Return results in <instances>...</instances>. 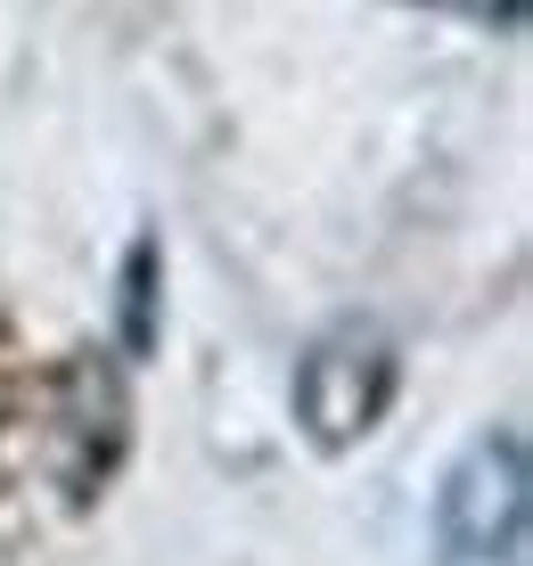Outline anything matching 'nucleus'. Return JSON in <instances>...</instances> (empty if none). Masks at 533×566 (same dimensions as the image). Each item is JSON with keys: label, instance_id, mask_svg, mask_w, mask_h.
Masks as SVG:
<instances>
[{"label": "nucleus", "instance_id": "nucleus-1", "mask_svg": "<svg viewBox=\"0 0 533 566\" xmlns=\"http://www.w3.org/2000/svg\"><path fill=\"white\" fill-rule=\"evenodd\" d=\"M115 460H124V395L98 361L58 369L33 402L0 411V484L58 493V510L98 501Z\"/></svg>", "mask_w": 533, "mask_h": 566}, {"label": "nucleus", "instance_id": "nucleus-2", "mask_svg": "<svg viewBox=\"0 0 533 566\" xmlns=\"http://www.w3.org/2000/svg\"><path fill=\"white\" fill-rule=\"evenodd\" d=\"M533 468L518 427H484L436 484V566H525Z\"/></svg>", "mask_w": 533, "mask_h": 566}, {"label": "nucleus", "instance_id": "nucleus-3", "mask_svg": "<svg viewBox=\"0 0 533 566\" xmlns=\"http://www.w3.org/2000/svg\"><path fill=\"white\" fill-rule=\"evenodd\" d=\"M394 386H403V354L378 321H328L321 337L295 361V427H304L312 452H362L394 411Z\"/></svg>", "mask_w": 533, "mask_h": 566}]
</instances>
